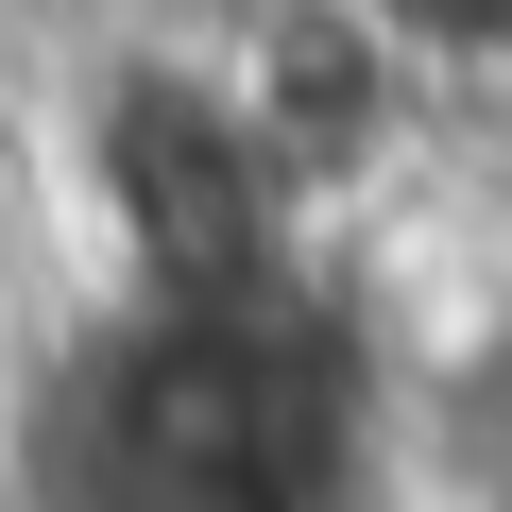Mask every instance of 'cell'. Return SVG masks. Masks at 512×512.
<instances>
[{
    "instance_id": "obj_1",
    "label": "cell",
    "mask_w": 512,
    "mask_h": 512,
    "mask_svg": "<svg viewBox=\"0 0 512 512\" xmlns=\"http://www.w3.org/2000/svg\"><path fill=\"white\" fill-rule=\"evenodd\" d=\"M393 376L308 274L120 291L18 376V512H393Z\"/></svg>"
},
{
    "instance_id": "obj_2",
    "label": "cell",
    "mask_w": 512,
    "mask_h": 512,
    "mask_svg": "<svg viewBox=\"0 0 512 512\" xmlns=\"http://www.w3.org/2000/svg\"><path fill=\"white\" fill-rule=\"evenodd\" d=\"M342 18H359L427 103H461L478 69H512V0H342Z\"/></svg>"
},
{
    "instance_id": "obj_3",
    "label": "cell",
    "mask_w": 512,
    "mask_h": 512,
    "mask_svg": "<svg viewBox=\"0 0 512 512\" xmlns=\"http://www.w3.org/2000/svg\"><path fill=\"white\" fill-rule=\"evenodd\" d=\"M444 512H512V427H495V444H461V461H444Z\"/></svg>"
},
{
    "instance_id": "obj_4",
    "label": "cell",
    "mask_w": 512,
    "mask_h": 512,
    "mask_svg": "<svg viewBox=\"0 0 512 512\" xmlns=\"http://www.w3.org/2000/svg\"><path fill=\"white\" fill-rule=\"evenodd\" d=\"M0 461H18V376H0Z\"/></svg>"
}]
</instances>
